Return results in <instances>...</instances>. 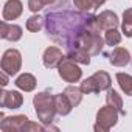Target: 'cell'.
Instances as JSON below:
<instances>
[{"label": "cell", "instance_id": "1", "mask_svg": "<svg viewBox=\"0 0 132 132\" xmlns=\"http://www.w3.org/2000/svg\"><path fill=\"white\" fill-rule=\"evenodd\" d=\"M45 28L53 42L64 45L65 50L79 47V39L84 33H100L98 17L84 11H75L69 0L53 5L45 14Z\"/></svg>", "mask_w": 132, "mask_h": 132}, {"label": "cell", "instance_id": "2", "mask_svg": "<svg viewBox=\"0 0 132 132\" xmlns=\"http://www.w3.org/2000/svg\"><path fill=\"white\" fill-rule=\"evenodd\" d=\"M34 107H36V113L39 117L40 121L44 123H51L56 113V104H54V96H51L47 92H40L34 96L33 100Z\"/></svg>", "mask_w": 132, "mask_h": 132}, {"label": "cell", "instance_id": "3", "mask_svg": "<svg viewBox=\"0 0 132 132\" xmlns=\"http://www.w3.org/2000/svg\"><path fill=\"white\" fill-rule=\"evenodd\" d=\"M110 76L106 72H96L90 78L84 79L81 82V90L82 93H100L101 90L110 89Z\"/></svg>", "mask_w": 132, "mask_h": 132}, {"label": "cell", "instance_id": "4", "mask_svg": "<svg viewBox=\"0 0 132 132\" xmlns=\"http://www.w3.org/2000/svg\"><path fill=\"white\" fill-rule=\"evenodd\" d=\"M57 70H59V76L65 82H78L82 76V70L78 67V62L72 61L67 56L61 61V64L57 65Z\"/></svg>", "mask_w": 132, "mask_h": 132}, {"label": "cell", "instance_id": "5", "mask_svg": "<svg viewBox=\"0 0 132 132\" xmlns=\"http://www.w3.org/2000/svg\"><path fill=\"white\" fill-rule=\"evenodd\" d=\"M22 67V54L16 48H10L2 56V72L8 73L10 76H14L19 73Z\"/></svg>", "mask_w": 132, "mask_h": 132}, {"label": "cell", "instance_id": "6", "mask_svg": "<svg viewBox=\"0 0 132 132\" xmlns=\"http://www.w3.org/2000/svg\"><path fill=\"white\" fill-rule=\"evenodd\" d=\"M118 120V110L112 106H104L103 109H100L98 115H96V124H95V130H109L112 126L117 124Z\"/></svg>", "mask_w": 132, "mask_h": 132}, {"label": "cell", "instance_id": "7", "mask_svg": "<svg viewBox=\"0 0 132 132\" xmlns=\"http://www.w3.org/2000/svg\"><path fill=\"white\" fill-rule=\"evenodd\" d=\"M79 45L92 54H100L104 48V40L103 37L100 36V33H95V31H89V33H84L79 39Z\"/></svg>", "mask_w": 132, "mask_h": 132}, {"label": "cell", "instance_id": "8", "mask_svg": "<svg viewBox=\"0 0 132 132\" xmlns=\"http://www.w3.org/2000/svg\"><path fill=\"white\" fill-rule=\"evenodd\" d=\"M27 123H28V118L25 115H16V117H10V118L2 120V123H0V129H2L3 132L23 130Z\"/></svg>", "mask_w": 132, "mask_h": 132}, {"label": "cell", "instance_id": "9", "mask_svg": "<svg viewBox=\"0 0 132 132\" xmlns=\"http://www.w3.org/2000/svg\"><path fill=\"white\" fill-rule=\"evenodd\" d=\"M0 36H2V39L16 42L22 37V27H19L16 23H8L6 20H2V23H0Z\"/></svg>", "mask_w": 132, "mask_h": 132}, {"label": "cell", "instance_id": "10", "mask_svg": "<svg viewBox=\"0 0 132 132\" xmlns=\"http://www.w3.org/2000/svg\"><path fill=\"white\" fill-rule=\"evenodd\" d=\"M64 57H65V56L62 54V51H61L57 47H48V48L44 51V56H42L44 65H45L47 69H54V67H57Z\"/></svg>", "mask_w": 132, "mask_h": 132}, {"label": "cell", "instance_id": "11", "mask_svg": "<svg viewBox=\"0 0 132 132\" xmlns=\"http://www.w3.org/2000/svg\"><path fill=\"white\" fill-rule=\"evenodd\" d=\"M23 11V5L20 0H8L3 6V11H2V17L3 20H16Z\"/></svg>", "mask_w": 132, "mask_h": 132}, {"label": "cell", "instance_id": "12", "mask_svg": "<svg viewBox=\"0 0 132 132\" xmlns=\"http://www.w3.org/2000/svg\"><path fill=\"white\" fill-rule=\"evenodd\" d=\"M130 59L132 57L124 47H115L113 51L109 54V62L112 65H115V67H124V65L129 64Z\"/></svg>", "mask_w": 132, "mask_h": 132}, {"label": "cell", "instance_id": "13", "mask_svg": "<svg viewBox=\"0 0 132 132\" xmlns=\"http://www.w3.org/2000/svg\"><path fill=\"white\" fill-rule=\"evenodd\" d=\"M98 23H100V28L101 30H113V28H117L118 27V16L113 13V11H109V10H106V11H103L100 16H98Z\"/></svg>", "mask_w": 132, "mask_h": 132}, {"label": "cell", "instance_id": "14", "mask_svg": "<svg viewBox=\"0 0 132 132\" xmlns=\"http://www.w3.org/2000/svg\"><path fill=\"white\" fill-rule=\"evenodd\" d=\"M23 103V96L19 92H2V106L8 109H17Z\"/></svg>", "mask_w": 132, "mask_h": 132}, {"label": "cell", "instance_id": "15", "mask_svg": "<svg viewBox=\"0 0 132 132\" xmlns=\"http://www.w3.org/2000/svg\"><path fill=\"white\" fill-rule=\"evenodd\" d=\"M67 57H70L72 61L78 62V64H84V65H89L90 64V53L86 51L81 45L76 47V48H72L67 51Z\"/></svg>", "mask_w": 132, "mask_h": 132}, {"label": "cell", "instance_id": "16", "mask_svg": "<svg viewBox=\"0 0 132 132\" xmlns=\"http://www.w3.org/2000/svg\"><path fill=\"white\" fill-rule=\"evenodd\" d=\"M54 104H56V112L59 115H69L73 104L70 103V100L67 98L65 93H59V95H54Z\"/></svg>", "mask_w": 132, "mask_h": 132}, {"label": "cell", "instance_id": "17", "mask_svg": "<svg viewBox=\"0 0 132 132\" xmlns=\"http://www.w3.org/2000/svg\"><path fill=\"white\" fill-rule=\"evenodd\" d=\"M14 84H16L19 89L25 90V92H31V90H34V87H36V78H34L31 73H22L20 76H17V79H16Z\"/></svg>", "mask_w": 132, "mask_h": 132}, {"label": "cell", "instance_id": "18", "mask_svg": "<svg viewBox=\"0 0 132 132\" xmlns=\"http://www.w3.org/2000/svg\"><path fill=\"white\" fill-rule=\"evenodd\" d=\"M106 101H107V104L109 106H112V107H115L121 115H124L126 112L123 110V101H121V96L113 90V89H107V95H106Z\"/></svg>", "mask_w": 132, "mask_h": 132}, {"label": "cell", "instance_id": "19", "mask_svg": "<svg viewBox=\"0 0 132 132\" xmlns=\"http://www.w3.org/2000/svg\"><path fill=\"white\" fill-rule=\"evenodd\" d=\"M64 93L67 95V98L70 100V103L73 104V107H76V106L81 103V100H82V90L78 89V87H73V86L65 87Z\"/></svg>", "mask_w": 132, "mask_h": 132}, {"label": "cell", "instance_id": "20", "mask_svg": "<svg viewBox=\"0 0 132 132\" xmlns=\"http://www.w3.org/2000/svg\"><path fill=\"white\" fill-rule=\"evenodd\" d=\"M121 30H123V33H124L126 37H132V8H129V10H126L123 13Z\"/></svg>", "mask_w": 132, "mask_h": 132}, {"label": "cell", "instance_id": "21", "mask_svg": "<svg viewBox=\"0 0 132 132\" xmlns=\"http://www.w3.org/2000/svg\"><path fill=\"white\" fill-rule=\"evenodd\" d=\"M117 81L126 95H132V76L126 73H117Z\"/></svg>", "mask_w": 132, "mask_h": 132}, {"label": "cell", "instance_id": "22", "mask_svg": "<svg viewBox=\"0 0 132 132\" xmlns=\"http://www.w3.org/2000/svg\"><path fill=\"white\" fill-rule=\"evenodd\" d=\"M42 25H44V17H40L39 14H34L27 20V30L31 33H37L42 28Z\"/></svg>", "mask_w": 132, "mask_h": 132}, {"label": "cell", "instance_id": "23", "mask_svg": "<svg viewBox=\"0 0 132 132\" xmlns=\"http://www.w3.org/2000/svg\"><path fill=\"white\" fill-rule=\"evenodd\" d=\"M104 40H106L107 45H110V47H117V45L121 42V34L117 31V28H113V30H107V31H106V37H104Z\"/></svg>", "mask_w": 132, "mask_h": 132}, {"label": "cell", "instance_id": "24", "mask_svg": "<svg viewBox=\"0 0 132 132\" xmlns=\"http://www.w3.org/2000/svg\"><path fill=\"white\" fill-rule=\"evenodd\" d=\"M56 0H28V10L33 13H37L47 5H53Z\"/></svg>", "mask_w": 132, "mask_h": 132}, {"label": "cell", "instance_id": "25", "mask_svg": "<svg viewBox=\"0 0 132 132\" xmlns=\"http://www.w3.org/2000/svg\"><path fill=\"white\" fill-rule=\"evenodd\" d=\"M75 3V8H78L79 11H90V10H95V5H93V0H73Z\"/></svg>", "mask_w": 132, "mask_h": 132}, {"label": "cell", "instance_id": "26", "mask_svg": "<svg viewBox=\"0 0 132 132\" xmlns=\"http://www.w3.org/2000/svg\"><path fill=\"white\" fill-rule=\"evenodd\" d=\"M42 129H44L42 126H39L37 123H30V120H28V123L23 127V130H42Z\"/></svg>", "mask_w": 132, "mask_h": 132}, {"label": "cell", "instance_id": "27", "mask_svg": "<svg viewBox=\"0 0 132 132\" xmlns=\"http://www.w3.org/2000/svg\"><path fill=\"white\" fill-rule=\"evenodd\" d=\"M0 76H2V86L5 87V86L8 84V76H10V75L5 73V72H2V73H0Z\"/></svg>", "mask_w": 132, "mask_h": 132}, {"label": "cell", "instance_id": "28", "mask_svg": "<svg viewBox=\"0 0 132 132\" xmlns=\"http://www.w3.org/2000/svg\"><path fill=\"white\" fill-rule=\"evenodd\" d=\"M104 2H107V0H93V5H95V8H98V6H101Z\"/></svg>", "mask_w": 132, "mask_h": 132}]
</instances>
